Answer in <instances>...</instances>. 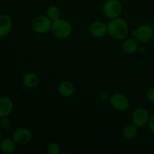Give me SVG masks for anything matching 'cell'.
<instances>
[{
  "label": "cell",
  "instance_id": "cell-19",
  "mask_svg": "<svg viewBox=\"0 0 154 154\" xmlns=\"http://www.w3.org/2000/svg\"><path fill=\"white\" fill-rule=\"evenodd\" d=\"M11 122L10 119L8 118V117H3V118L0 119V127L3 129H8L10 128Z\"/></svg>",
  "mask_w": 154,
  "mask_h": 154
},
{
  "label": "cell",
  "instance_id": "cell-6",
  "mask_svg": "<svg viewBox=\"0 0 154 154\" xmlns=\"http://www.w3.org/2000/svg\"><path fill=\"white\" fill-rule=\"evenodd\" d=\"M133 35L138 42H148L153 38L154 29L150 25L144 24L138 26L133 31Z\"/></svg>",
  "mask_w": 154,
  "mask_h": 154
},
{
  "label": "cell",
  "instance_id": "cell-20",
  "mask_svg": "<svg viewBox=\"0 0 154 154\" xmlns=\"http://www.w3.org/2000/svg\"><path fill=\"white\" fill-rule=\"evenodd\" d=\"M146 97H147V101L150 103L154 104V87H150L148 90H147V93H146Z\"/></svg>",
  "mask_w": 154,
  "mask_h": 154
},
{
  "label": "cell",
  "instance_id": "cell-7",
  "mask_svg": "<svg viewBox=\"0 0 154 154\" xmlns=\"http://www.w3.org/2000/svg\"><path fill=\"white\" fill-rule=\"evenodd\" d=\"M149 111L144 108H138L132 114V122L137 127H143L147 125L150 119Z\"/></svg>",
  "mask_w": 154,
  "mask_h": 154
},
{
  "label": "cell",
  "instance_id": "cell-21",
  "mask_svg": "<svg viewBox=\"0 0 154 154\" xmlns=\"http://www.w3.org/2000/svg\"><path fill=\"white\" fill-rule=\"evenodd\" d=\"M147 125H148V127L150 129V130L154 133V114L150 117Z\"/></svg>",
  "mask_w": 154,
  "mask_h": 154
},
{
  "label": "cell",
  "instance_id": "cell-9",
  "mask_svg": "<svg viewBox=\"0 0 154 154\" xmlns=\"http://www.w3.org/2000/svg\"><path fill=\"white\" fill-rule=\"evenodd\" d=\"M90 32L94 38H103L108 34V24L102 20L94 21L90 26Z\"/></svg>",
  "mask_w": 154,
  "mask_h": 154
},
{
  "label": "cell",
  "instance_id": "cell-17",
  "mask_svg": "<svg viewBox=\"0 0 154 154\" xmlns=\"http://www.w3.org/2000/svg\"><path fill=\"white\" fill-rule=\"evenodd\" d=\"M61 15L60 8L57 5H50L46 10V16L51 20V21L57 20L60 19Z\"/></svg>",
  "mask_w": 154,
  "mask_h": 154
},
{
  "label": "cell",
  "instance_id": "cell-14",
  "mask_svg": "<svg viewBox=\"0 0 154 154\" xmlns=\"http://www.w3.org/2000/svg\"><path fill=\"white\" fill-rule=\"evenodd\" d=\"M138 42L135 38H129L125 40L122 44V49L123 52L128 54H132L136 52L138 49Z\"/></svg>",
  "mask_w": 154,
  "mask_h": 154
},
{
  "label": "cell",
  "instance_id": "cell-13",
  "mask_svg": "<svg viewBox=\"0 0 154 154\" xmlns=\"http://www.w3.org/2000/svg\"><path fill=\"white\" fill-rule=\"evenodd\" d=\"M75 86L69 81H62L58 87L59 93L60 96L65 98L72 96L75 93Z\"/></svg>",
  "mask_w": 154,
  "mask_h": 154
},
{
  "label": "cell",
  "instance_id": "cell-12",
  "mask_svg": "<svg viewBox=\"0 0 154 154\" xmlns=\"http://www.w3.org/2000/svg\"><path fill=\"white\" fill-rule=\"evenodd\" d=\"M23 84L28 89H35L39 85L40 78L34 72H28L23 77Z\"/></svg>",
  "mask_w": 154,
  "mask_h": 154
},
{
  "label": "cell",
  "instance_id": "cell-22",
  "mask_svg": "<svg viewBox=\"0 0 154 154\" xmlns=\"http://www.w3.org/2000/svg\"><path fill=\"white\" fill-rule=\"evenodd\" d=\"M2 133L0 132V141H2Z\"/></svg>",
  "mask_w": 154,
  "mask_h": 154
},
{
  "label": "cell",
  "instance_id": "cell-3",
  "mask_svg": "<svg viewBox=\"0 0 154 154\" xmlns=\"http://www.w3.org/2000/svg\"><path fill=\"white\" fill-rule=\"evenodd\" d=\"M103 13L109 19L120 17L123 12V6L118 0H107L102 7Z\"/></svg>",
  "mask_w": 154,
  "mask_h": 154
},
{
  "label": "cell",
  "instance_id": "cell-15",
  "mask_svg": "<svg viewBox=\"0 0 154 154\" xmlns=\"http://www.w3.org/2000/svg\"><path fill=\"white\" fill-rule=\"evenodd\" d=\"M17 144L13 138H6L0 141V151L4 153H12L16 149Z\"/></svg>",
  "mask_w": 154,
  "mask_h": 154
},
{
  "label": "cell",
  "instance_id": "cell-4",
  "mask_svg": "<svg viewBox=\"0 0 154 154\" xmlns=\"http://www.w3.org/2000/svg\"><path fill=\"white\" fill-rule=\"evenodd\" d=\"M52 21L46 15H38L32 20V27L38 34H46L51 31Z\"/></svg>",
  "mask_w": 154,
  "mask_h": 154
},
{
  "label": "cell",
  "instance_id": "cell-5",
  "mask_svg": "<svg viewBox=\"0 0 154 154\" xmlns=\"http://www.w3.org/2000/svg\"><path fill=\"white\" fill-rule=\"evenodd\" d=\"M111 106L118 111H125L129 108V100L127 96L121 93H115L109 99Z\"/></svg>",
  "mask_w": 154,
  "mask_h": 154
},
{
  "label": "cell",
  "instance_id": "cell-16",
  "mask_svg": "<svg viewBox=\"0 0 154 154\" xmlns=\"http://www.w3.org/2000/svg\"><path fill=\"white\" fill-rule=\"evenodd\" d=\"M122 135L123 138L127 140L134 139L138 135V127L133 123L127 125L123 128Z\"/></svg>",
  "mask_w": 154,
  "mask_h": 154
},
{
  "label": "cell",
  "instance_id": "cell-8",
  "mask_svg": "<svg viewBox=\"0 0 154 154\" xmlns=\"http://www.w3.org/2000/svg\"><path fill=\"white\" fill-rule=\"evenodd\" d=\"M32 133L27 128L20 127L17 129L12 135V138L18 145H26L32 140Z\"/></svg>",
  "mask_w": 154,
  "mask_h": 154
},
{
  "label": "cell",
  "instance_id": "cell-10",
  "mask_svg": "<svg viewBox=\"0 0 154 154\" xmlns=\"http://www.w3.org/2000/svg\"><path fill=\"white\" fill-rule=\"evenodd\" d=\"M13 22L9 15L5 14H0V38L7 36L11 32Z\"/></svg>",
  "mask_w": 154,
  "mask_h": 154
},
{
  "label": "cell",
  "instance_id": "cell-18",
  "mask_svg": "<svg viewBox=\"0 0 154 154\" xmlns=\"http://www.w3.org/2000/svg\"><path fill=\"white\" fill-rule=\"evenodd\" d=\"M47 152L49 154H59L60 153V146L57 142H51L47 147Z\"/></svg>",
  "mask_w": 154,
  "mask_h": 154
},
{
  "label": "cell",
  "instance_id": "cell-1",
  "mask_svg": "<svg viewBox=\"0 0 154 154\" xmlns=\"http://www.w3.org/2000/svg\"><path fill=\"white\" fill-rule=\"evenodd\" d=\"M129 33V25L120 17L111 19L108 23V34L115 40H123Z\"/></svg>",
  "mask_w": 154,
  "mask_h": 154
},
{
  "label": "cell",
  "instance_id": "cell-2",
  "mask_svg": "<svg viewBox=\"0 0 154 154\" xmlns=\"http://www.w3.org/2000/svg\"><path fill=\"white\" fill-rule=\"evenodd\" d=\"M51 32L54 37L64 39L69 37L72 32V26L65 19H60L52 22Z\"/></svg>",
  "mask_w": 154,
  "mask_h": 154
},
{
  "label": "cell",
  "instance_id": "cell-11",
  "mask_svg": "<svg viewBox=\"0 0 154 154\" xmlns=\"http://www.w3.org/2000/svg\"><path fill=\"white\" fill-rule=\"evenodd\" d=\"M14 104L11 99L7 96L0 97V119L8 117L13 111Z\"/></svg>",
  "mask_w": 154,
  "mask_h": 154
}]
</instances>
